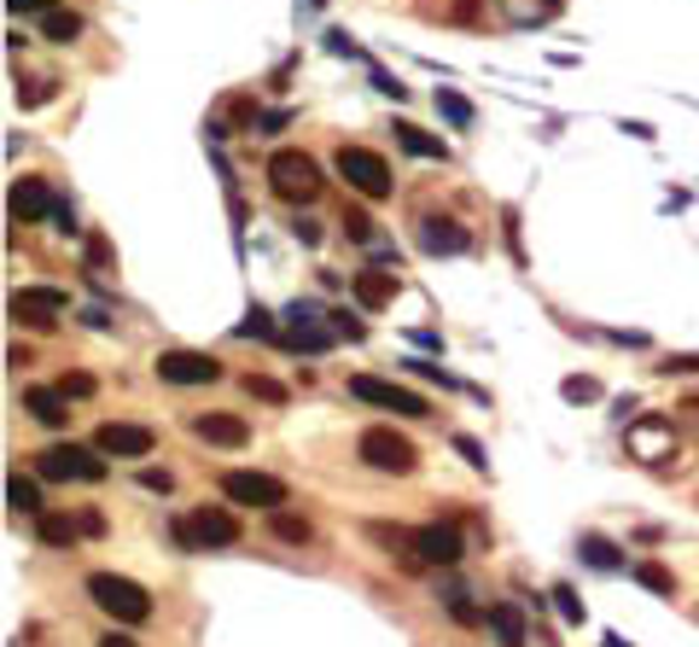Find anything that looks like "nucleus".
<instances>
[{"instance_id": "obj_1", "label": "nucleus", "mask_w": 699, "mask_h": 647, "mask_svg": "<svg viewBox=\"0 0 699 647\" xmlns=\"http://www.w3.org/2000/svg\"><path fill=\"white\" fill-rule=\"evenodd\" d=\"M88 601L99 606V613H111L117 624H147V613H152V595L140 590L135 578H117V572H94Z\"/></svg>"}, {"instance_id": "obj_2", "label": "nucleus", "mask_w": 699, "mask_h": 647, "mask_svg": "<svg viewBox=\"0 0 699 647\" xmlns=\"http://www.w3.org/2000/svg\"><path fill=\"white\" fill-rule=\"evenodd\" d=\"M269 187L286 198V205H315L321 198V170H315V158H303L298 147H280L269 158Z\"/></svg>"}, {"instance_id": "obj_3", "label": "nucleus", "mask_w": 699, "mask_h": 647, "mask_svg": "<svg viewBox=\"0 0 699 647\" xmlns=\"http://www.w3.org/2000/svg\"><path fill=\"white\" fill-rule=\"evenodd\" d=\"M170 537L181 542V549H228V542H239V514H228V508H193V514H175Z\"/></svg>"}, {"instance_id": "obj_4", "label": "nucleus", "mask_w": 699, "mask_h": 647, "mask_svg": "<svg viewBox=\"0 0 699 647\" xmlns=\"http://www.w3.org/2000/svg\"><path fill=\"white\" fill-rule=\"evenodd\" d=\"M624 450L635 467H653V473H665L670 461H676V420L665 414H647V420H630V432H624Z\"/></svg>"}, {"instance_id": "obj_5", "label": "nucleus", "mask_w": 699, "mask_h": 647, "mask_svg": "<svg viewBox=\"0 0 699 647\" xmlns=\"http://www.w3.org/2000/svg\"><path fill=\"white\" fill-rule=\"evenodd\" d=\"M356 455H362V467L397 473V478H408V473L420 467V450H415V443H408L397 427H367L362 443H356Z\"/></svg>"}, {"instance_id": "obj_6", "label": "nucleus", "mask_w": 699, "mask_h": 647, "mask_svg": "<svg viewBox=\"0 0 699 647\" xmlns=\"http://www.w3.org/2000/svg\"><path fill=\"white\" fill-rule=\"evenodd\" d=\"M350 397L374 402V409H390V414H408V420H426L431 414V402L420 391L397 386V379H379V374H356V379H350Z\"/></svg>"}, {"instance_id": "obj_7", "label": "nucleus", "mask_w": 699, "mask_h": 647, "mask_svg": "<svg viewBox=\"0 0 699 647\" xmlns=\"http://www.w3.org/2000/svg\"><path fill=\"white\" fill-rule=\"evenodd\" d=\"M338 175H344V187H356L367 198V205L390 198V164L379 152H367V147H344L338 152Z\"/></svg>"}, {"instance_id": "obj_8", "label": "nucleus", "mask_w": 699, "mask_h": 647, "mask_svg": "<svg viewBox=\"0 0 699 647\" xmlns=\"http://www.w3.org/2000/svg\"><path fill=\"white\" fill-rule=\"evenodd\" d=\"M222 496L234 502V508H286V484L275 473H251V467H234L222 473Z\"/></svg>"}, {"instance_id": "obj_9", "label": "nucleus", "mask_w": 699, "mask_h": 647, "mask_svg": "<svg viewBox=\"0 0 699 647\" xmlns=\"http://www.w3.org/2000/svg\"><path fill=\"white\" fill-rule=\"evenodd\" d=\"M35 473L41 478H82V484H99L106 478V467H99V455H88V450H76V443H47V450L35 455Z\"/></svg>"}, {"instance_id": "obj_10", "label": "nucleus", "mask_w": 699, "mask_h": 647, "mask_svg": "<svg viewBox=\"0 0 699 647\" xmlns=\"http://www.w3.org/2000/svg\"><path fill=\"white\" fill-rule=\"evenodd\" d=\"M158 379L163 386H216L222 362L211 351H163L158 356Z\"/></svg>"}, {"instance_id": "obj_11", "label": "nucleus", "mask_w": 699, "mask_h": 647, "mask_svg": "<svg viewBox=\"0 0 699 647\" xmlns=\"http://www.w3.org/2000/svg\"><path fill=\"white\" fill-rule=\"evenodd\" d=\"M58 310H65V292H58V287H24L12 298V321H18V327H35V333H53Z\"/></svg>"}, {"instance_id": "obj_12", "label": "nucleus", "mask_w": 699, "mask_h": 647, "mask_svg": "<svg viewBox=\"0 0 699 647\" xmlns=\"http://www.w3.org/2000/svg\"><path fill=\"white\" fill-rule=\"evenodd\" d=\"M152 443H158V432L140 427V420H106V427H99V455L140 461V455H152Z\"/></svg>"}, {"instance_id": "obj_13", "label": "nucleus", "mask_w": 699, "mask_h": 647, "mask_svg": "<svg viewBox=\"0 0 699 647\" xmlns=\"http://www.w3.org/2000/svg\"><path fill=\"white\" fill-rule=\"evenodd\" d=\"M193 438L211 443V450H245V443H251V427H245L239 414L216 409V414H193Z\"/></svg>"}, {"instance_id": "obj_14", "label": "nucleus", "mask_w": 699, "mask_h": 647, "mask_svg": "<svg viewBox=\"0 0 699 647\" xmlns=\"http://www.w3.org/2000/svg\"><path fill=\"white\" fill-rule=\"evenodd\" d=\"M415 554H420V565H455L461 560V531L443 525V519H431V525L415 531Z\"/></svg>"}, {"instance_id": "obj_15", "label": "nucleus", "mask_w": 699, "mask_h": 647, "mask_svg": "<svg viewBox=\"0 0 699 647\" xmlns=\"http://www.w3.org/2000/svg\"><path fill=\"white\" fill-rule=\"evenodd\" d=\"M12 216H18V222H41V216H53V193H47V181H41V175H18V181H12Z\"/></svg>"}, {"instance_id": "obj_16", "label": "nucleus", "mask_w": 699, "mask_h": 647, "mask_svg": "<svg viewBox=\"0 0 699 647\" xmlns=\"http://www.w3.org/2000/svg\"><path fill=\"white\" fill-rule=\"evenodd\" d=\"M466 246H472V239H466L461 222H443V216H426V222H420V251L455 257V251H466Z\"/></svg>"}, {"instance_id": "obj_17", "label": "nucleus", "mask_w": 699, "mask_h": 647, "mask_svg": "<svg viewBox=\"0 0 699 647\" xmlns=\"http://www.w3.org/2000/svg\"><path fill=\"white\" fill-rule=\"evenodd\" d=\"M350 292H356L362 310H385V303H397V280H390L385 269H367V274L350 280Z\"/></svg>"}, {"instance_id": "obj_18", "label": "nucleus", "mask_w": 699, "mask_h": 647, "mask_svg": "<svg viewBox=\"0 0 699 647\" xmlns=\"http://www.w3.org/2000/svg\"><path fill=\"white\" fill-rule=\"evenodd\" d=\"M24 409L41 420V427H65V420H71L65 391H47V386H24Z\"/></svg>"}, {"instance_id": "obj_19", "label": "nucleus", "mask_w": 699, "mask_h": 647, "mask_svg": "<svg viewBox=\"0 0 699 647\" xmlns=\"http://www.w3.org/2000/svg\"><path fill=\"white\" fill-rule=\"evenodd\" d=\"M35 537L47 542V549H71V542L82 537V525H76V514H35Z\"/></svg>"}, {"instance_id": "obj_20", "label": "nucleus", "mask_w": 699, "mask_h": 647, "mask_svg": "<svg viewBox=\"0 0 699 647\" xmlns=\"http://www.w3.org/2000/svg\"><path fill=\"white\" fill-rule=\"evenodd\" d=\"M292 327H298V333H280V345H286V351H310V356H315V351L333 345V333H321L303 310H292Z\"/></svg>"}, {"instance_id": "obj_21", "label": "nucleus", "mask_w": 699, "mask_h": 647, "mask_svg": "<svg viewBox=\"0 0 699 647\" xmlns=\"http://www.w3.org/2000/svg\"><path fill=\"white\" fill-rule=\"evenodd\" d=\"M490 630H496L502 647H525V618H519V606H490Z\"/></svg>"}, {"instance_id": "obj_22", "label": "nucleus", "mask_w": 699, "mask_h": 647, "mask_svg": "<svg viewBox=\"0 0 699 647\" xmlns=\"http://www.w3.org/2000/svg\"><path fill=\"white\" fill-rule=\"evenodd\" d=\"M41 35H47V42H58V47H71L76 35H82V18H76L71 7H53L47 18H41Z\"/></svg>"}, {"instance_id": "obj_23", "label": "nucleus", "mask_w": 699, "mask_h": 647, "mask_svg": "<svg viewBox=\"0 0 699 647\" xmlns=\"http://www.w3.org/2000/svg\"><path fill=\"white\" fill-rule=\"evenodd\" d=\"M397 147L402 152H415V158H449V147L438 134H426V129H415V123H397Z\"/></svg>"}, {"instance_id": "obj_24", "label": "nucleus", "mask_w": 699, "mask_h": 647, "mask_svg": "<svg viewBox=\"0 0 699 647\" xmlns=\"http://www.w3.org/2000/svg\"><path fill=\"white\" fill-rule=\"evenodd\" d=\"M7 502H12V514H47V508H41V490H35V478H24V473H12L7 478Z\"/></svg>"}, {"instance_id": "obj_25", "label": "nucleus", "mask_w": 699, "mask_h": 647, "mask_svg": "<svg viewBox=\"0 0 699 647\" xmlns=\"http://www.w3.org/2000/svg\"><path fill=\"white\" fill-rule=\"evenodd\" d=\"M583 560L594 565V572H619V565H624L619 542H606L601 531H589V537H583Z\"/></svg>"}, {"instance_id": "obj_26", "label": "nucleus", "mask_w": 699, "mask_h": 647, "mask_svg": "<svg viewBox=\"0 0 699 647\" xmlns=\"http://www.w3.org/2000/svg\"><path fill=\"white\" fill-rule=\"evenodd\" d=\"M269 531H275L280 542H310V537H315V525L303 519V514H286V508H275V514H269Z\"/></svg>"}, {"instance_id": "obj_27", "label": "nucleus", "mask_w": 699, "mask_h": 647, "mask_svg": "<svg viewBox=\"0 0 699 647\" xmlns=\"http://www.w3.org/2000/svg\"><path fill=\"white\" fill-rule=\"evenodd\" d=\"M234 333H239V338H262V345H280V327H275L269 310H245V321H239Z\"/></svg>"}, {"instance_id": "obj_28", "label": "nucleus", "mask_w": 699, "mask_h": 647, "mask_svg": "<svg viewBox=\"0 0 699 647\" xmlns=\"http://www.w3.org/2000/svg\"><path fill=\"white\" fill-rule=\"evenodd\" d=\"M635 583H642V590H653V595H676V578L665 572L659 560H635Z\"/></svg>"}, {"instance_id": "obj_29", "label": "nucleus", "mask_w": 699, "mask_h": 647, "mask_svg": "<svg viewBox=\"0 0 699 647\" xmlns=\"http://www.w3.org/2000/svg\"><path fill=\"white\" fill-rule=\"evenodd\" d=\"M245 397H257V402H286V386L269 374H245Z\"/></svg>"}, {"instance_id": "obj_30", "label": "nucleus", "mask_w": 699, "mask_h": 647, "mask_svg": "<svg viewBox=\"0 0 699 647\" xmlns=\"http://www.w3.org/2000/svg\"><path fill=\"white\" fill-rule=\"evenodd\" d=\"M58 391H65V402H82V397L99 391V379L94 374H65V379H58Z\"/></svg>"}, {"instance_id": "obj_31", "label": "nucleus", "mask_w": 699, "mask_h": 647, "mask_svg": "<svg viewBox=\"0 0 699 647\" xmlns=\"http://www.w3.org/2000/svg\"><path fill=\"white\" fill-rule=\"evenodd\" d=\"M438 111H443V117H449V123H455V129H466V123H472V106H466L461 94H438Z\"/></svg>"}, {"instance_id": "obj_32", "label": "nucleus", "mask_w": 699, "mask_h": 647, "mask_svg": "<svg viewBox=\"0 0 699 647\" xmlns=\"http://www.w3.org/2000/svg\"><path fill=\"white\" fill-rule=\"evenodd\" d=\"M344 234L356 239V246H374V222H367V211H344Z\"/></svg>"}, {"instance_id": "obj_33", "label": "nucleus", "mask_w": 699, "mask_h": 647, "mask_svg": "<svg viewBox=\"0 0 699 647\" xmlns=\"http://www.w3.org/2000/svg\"><path fill=\"white\" fill-rule=\"evenodd\" d=\"M408 374H420V379H431V386H443V391H461V379L443 374V368H431V362H408Z\"/></svg>"}, {"instance_id": "obj_34", "label": "nucleus", "mask_w": 699, "mask_h": 647, "mask_svg": "<svg viewBox=\"0 0 699 647\" xmlns=\"http://www.w3.org/2000/svg\"><path fill=\"white\" fill-rule=\"evenodd\" d=\"M553 606H560V618H571V624L583 618V606H578V590H571V583H553Z\"/></svg>"}, {"instance_id": "obj_35", "label": "nucleus", "mask_w": 699, "mask_h": 647, "mask_svg": "<svg viewBox=\"0 0 699 647\" xmlns=\"http://www.w3.org/2000/svg\"><path fill=\"white\" fill-rule=\"evenodd\" d=\"M560 397L566 402H601V386H594V379H566Z\"/></svg>"}, {"instance_id": "obj_36", "label": "nucleus", "mask_w": 699, "mask_h": 647, "mask_svg": "<svg viewBox=\"0 0 699 647\" xmlns=\"http://www.w3.org/2000/svg\"><path fill=\"white\" fill-rule=\"evenodd\" d=\"M76 525H82V537H106V514L99 508H76Z\"/></svg>"}, {"instance_id": "obj_37", "label": "nucleus", "mask_w": 699, "mask_h": 647, "mask_svg": "<svg viewBox=\"0 0 699 647\" xmlns=\"http://www.w3.org/2000/svg\"><path fill=\"white\" fill-rule=\"evenodd\" d=\"M449 613H455V624H478V606H472L461 590H449Z\"/></svg>"}, {"instance_id": "obj_38", "label": "nucleus", "mask_w": 699, "mask_h": 647, "mask_svg": "<svg viewBox=\"0 0 699 647\" xmlns=\"http://www.w3.org/2000/svg\"><path fill=\"white\" fill-rule=\"evenodd\" d=\"M140 484H147V490H163V496H170V490H175V473H163V467H140Z\"/></svg>"}, {"instance_id": "obj_39", "label": "nucleus", "mask_w": 699, "mask_h": 647, "mask_svg": "<svg viewBox=\"0 0 699 647\" xmlns=\"http://www.w3.org/2000/svg\"><path fill=\"white\" fill-rule=\"evenodd\" d=\"M333 327H338V338H350V345H356V338H367V327H362V315H333Z\"/></svg>"}, {"instance_id": "obj_40", "label": "nucleus", "mask_w": 699, "mask_h": 647, "mask_svg": "<svg viewBox=\"0 0 699 647\" xmlns=\"http://www.w3.org/2000/svg\"><path fill=\"white\" fill-rule=\"evenodd\" d=\"M455 450H461V455H466V461H472V467H478V473H490V455H484V450H478V443H472V438H455Z\"/></svg>"}, {"instance_id": "obj_41", "label": "nucleus", "mask_w": 699, "mask_h": 647, "mask_svg": "<svg viewBox=\"0 0 699 647\" xmlns=\"http://www.w3.org/2000/svg\"><path fill=\"white\" fill-rule=\"evenodd\" d=\"M659 374H699V356H665Z\"/></svg>"}, {"instance_id": "obj_42", "label": "nucleus", "mask_w": 699, "mask_h": 647, "mask_svg": "<svg viewBox=\"0 0 699 647\" xmlns=\"http://www.w3.org/2000/svg\"><path fill=\"white\" fill-rule=\"evenodd\" d=\"M53 222H58V234L76 239V211H71V205H58V198H53Z\"/></svg>"}, {"instance_id": "obj_43", "label": "nucleus", "mask_w": 699, "mask_h": 647, "mask_svg": "<svg viewBox=\"0 0 699 647\" xmlns=\"http://www.w3.org/2000/svg\"><path fill=\"white\" fill-rule=\"evenodd\" d=\"M7 7H12V12H41V18H47L58 0H7Z\"/></svg>"}, {"instance_id": "obj_44", "label": "nucleus", "mask_w": 699, "mask_h": 647, "mask_svg": "<svg viewBox=\"0 0 699 647\" xmlns=\"http://www.w3.org/2000/svg\"><path fill=\"white\" fill-rule=\"evenodd\" d=\"M326 47H333V53H362L356 42H350V35L344 30H326Z\"/></svg>"}, {"instance_id": "obj_45", "label": "nucleus", "mask_w": 699, "mask_h": 647, "mask_svg": "<svg viewBox=\"0 0 699 647\" xmlns=\"http://www.w3.org/2000/svg\"><path fill=\"white\" fill-rule=\"evenodd\" d=\"M298 239H303V246H321V228H315V222H298V228H292Z\"/></svg>"}, {"instance_id": "obj_46", "label": "nucleus", "mask_w": 699, "mask_h": 647, "mask_svg": "<svg viewBox=\"0 0 699 647\" xmlns=\"http://www.w3.org/2000/svg\"><path fill=\"white\" fill-rule=\"evenodd\" d=\"M455 18H461V24H472V18H478V0H461V7H455Z\"/></svg>"}, {"instance_id": "obj_47", "label": "nucleus", "mask_w": 699, "mask_h": 647, "mask_svg": "<svg viewBox=\"0 0 699 647\" xmlns=\"http://www.w3.org/2000/svg\"><path fill=\"white\" fill-rule=\"evenodd\" d=\"M99 647H135V641H129V636H117V630H111V636H106V641H99Z\"/></svg>"}, {"instance_id": "obj_48", "label": "nucleus", "mask_w": 699, "mask_h": 647, "mask_svg": "<svg viewBox=\"0 0 699 647\" xmlns=\"http://www.w3.org/2000/svg\"><path fill=\"white\" fill-rule=\"evenodd\" d=\"M688 414H693V420H699V397H693V402H688Z\"/></svg>"}, {"instance_id": "obj_49", "label": "nucleus", "mask_w": 699, "mask_h": 647, "mask_svg": "<svg viewBox=\"0 0 699 647\" xmlns=\"http://www.w3.org/2000/svg\"><path fill=\"white\" fill-rule=\"evenodd\" d=\"M303 7H326V0H303Z\"/></svg>"}, {"instance_id": "obj_50", "label": "nucleus", "mask_w": 699, "mask_h": 647, "mask_svg": "<svg viewBox=\"0 0 699 647\" xmlns=\"http://www.w3.org/2000/svg\"><path fill=\"white\" fill-rule=\"evenodd\" d=\"M542 7H560V0H542Z\"/></svg>"}]
</instances>
